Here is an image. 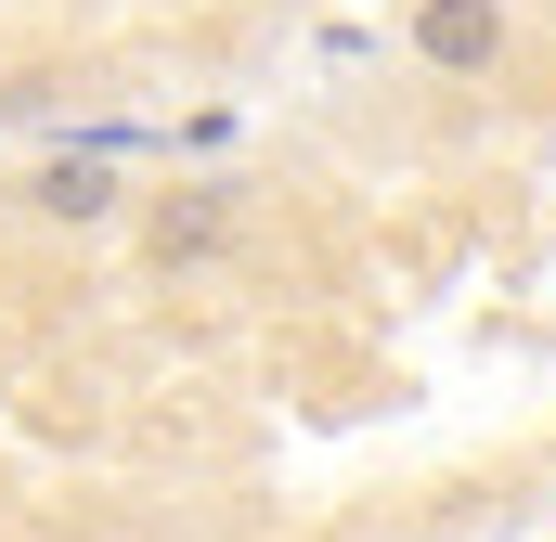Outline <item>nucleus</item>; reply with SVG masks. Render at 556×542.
<instances>
[{"mask_svg": "<svg viewBox=\"0 0 556 542\" xmlns=\"http://www.w3.org/2000/svg\"><path fill=\"white\" fill-rule=\"evenodd\" d=\"M402 39H415L427 78H505L518 13H505V0H415V13H402Z\"/></svg>", "mask_w": 556, "mask_h": 542, "instance_id": "nucleus-1", "label": "nucleus"}, {"mask_svg": "<svg viewBox=\"0 0 556 542\" xmlns=\"http://www.w3.org/2000/svg\"><path fill=\"white\" fill-rule=\"evenodd\" d=\"M233 220H247V207H233V181H168V194H142V246H155L168 271L220 259V246H233Z\"/></svg>", "mask_w": 556, "mask_h": 542, "instance_id": "nucleus-2", "label": "nucleus"}, {"mask_svg": "<svg viewBox=\"0 0 556 542\" xmlns=\"http://www.w3.org/2000/svg\"><path fill=\"white\" fill-rule=\"evenodd\" d=\"M13 194H26V220H52V233H104V220L130 207V181H117L104 155H52V168H26Z\"/></svg>", "mask_w": 556, "mask_h": 542, "instance_id": "nucleus-3", "label": "nucleus"}, {"mask_svg": "<svg viewBox=\"0 0 556 542\" xmlns=\"http://www.w3.org/2000/svg\"><path fill=\"white\" fill-rule=\"evenodd\" d=\"M13 207H26V194H0V220H13Z\"/></svg>", "mask_w": 556, "mask_h": 542, "instance_id": "nucleus-4", "label": "nucleus"}]
</instances>
